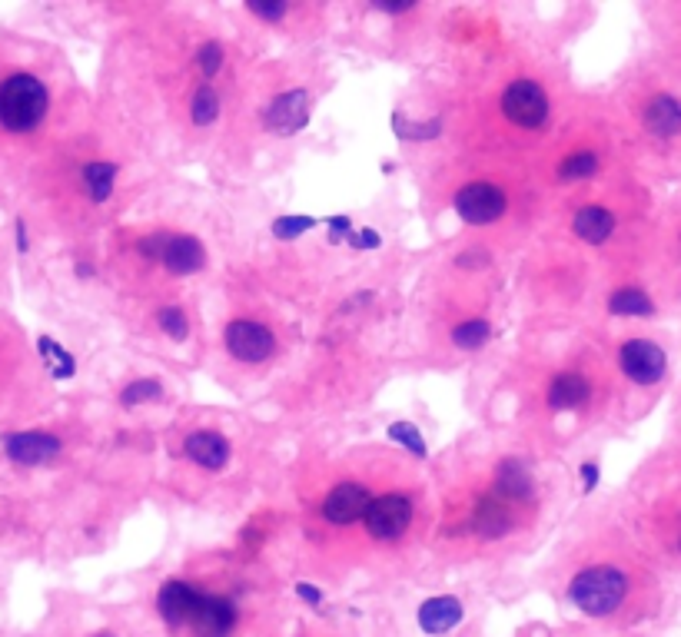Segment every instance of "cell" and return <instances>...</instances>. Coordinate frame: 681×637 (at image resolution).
<instances>
[{"instance_id": "cell-1", "label": "cell", "mask_w": 681, "mask_h": 637, "mask_svg": "<svg viewBox=\"0 0 681 637\" xmlns=\"http://www.w3.org/2000/svg\"><path fill=\"white\" fill-rule=\"evenodd\" d=\"M160 618L180 628V624H190V628L200 637H226L236 624V608L230 598H220V594H206L200 588H193L190 581H167L157 598Z\"/></svg>"}, {"instance_id": "cell-2", "label": "cell", "mask_w": 681, "mask_h": 637, "mask_svg": "<svg viewBox=\"0 0 681 637\" xmlns=\"http://www.w3.org/2000/svg\"><path fill=\"white\" fill-rule=\"evenodd\" d=\"M50 93L34 73H10L0 83V127L7 133H30L44 123Z\"/></svg>"}, {"instance_id": "cell-3", "label": "cell", "mask_w": 681, "mask_h": 637, "mask_svg": "<svg viewBox=\"0 0 681 637\" xmlns=\"http://www.w3.org/2000/svg\"><path fill=\"white\" fill-rule=\"evenodd\" d=\"M628 591V578L612 565H595L585 568L572 578L569 584V598L588 618H605L622 608Z\"/></svg>"}, {"instance_id": "cell-4", "label": "cell", "mask_w": 681, "mask_h": 637, "mask_svg": "<svg viewBox=\"0 0 681 637\" xmlns=\"http://www.w3.org/2000/svg\"><path fill=\"white\" fill-rule=\"evenodd\" d=\"M140 249H143V256L157 259V263H163L177 276L200 273L206 266L203 246L196 243L193 236H153V239H143Z\"/></svg>"}, {"instance_id": "cell-5", "label": "cell", "mask_w": 681, "mask_h": 637, "mask_svg": "<svg viewBox=\"0 0 681 637\" xmlns=\"http://www.w3.org/2000/svg\"><path fill=\"white\" fill-rule=\"evenodd\" d=\"M502 113L519 130H539L549 120V97L535 80H515L502 93Z\"/></svg>"}, {"instance_id": "cell-6", "label": "cell", "mask_w": 681, "mask_h": 637, "mask_svg": "<svg viewBox=\"0 0 681 637\" xmlns=\"http://www.w3.org/2000/svg\"><path fill=\"white\" fill-rule=\"evenodd\" d=\"M618 365L635 385H658L668 372V359L662 346H655L652 339H628L618 349Z\"/></svg>"}, {"instance_id": "cell-7", "label": "cell", "mask_w": 681, "mask_h": 637, "mask_svg": "<svg viewBox=\"0 0 681 637\" xmlns=\"http://www.w3.org/2000/svg\"><path fill=\"white\" fill-rule=\"evenodd\" d=\"M363 521H366V531L373 538L392 541V538H399L402 531L409 528V521H412V501L406 495H399V492L369 498Z\"/></svg>"}, {"instance_id": "cell-8", "label": "cell", "mask_w": 681, "mask_h": 637, "mask_svg": "<svg viewBox=\"0 0 681 637\" xmlns=\"http://www.w3.org/2000/svg\"><path fill=\"white\" fill-rule=\"evenodd\" d=\"M456 213L472 226H489L505 213V196L492 183H469L456 193Z\"/></svg>"}, {"instance_id": "cell-9", "label": "cell", "mask_w": 681, "mask_h": 637, "mask_svg": "<svg viewBox=\"0 0 681 637\" xmlns=\"http://www.w3.org/2000/svg\"><path fill=\"white\" fill-rule=\"evenodd\" d=\"M273 336L270 329L260 326V322H250V319H236L226 326V349H230L233 359L240 362H263L273 355Z\"/></svg>"}, {"instance_id": "cell-10", "label": "cell", "mask_w": 681, "mask_h": 637, "mask_svg": "<svg viewBox=\"0 0 681 637\" xmlns=\"http://www.w3.org/2000/svg\"><path fill=\"white\" fill-rule=\"evenodd\" d=\"M366 505H369L366 488L356 485V482H343V485H336L333 492L326 495L323 518L329 521V525L346 528V525H353V521H359L366 515Z\"/></svg>"}, {"instance_id": "cell-11", "label": "cell", "mask_w": 681, "mask_h": 637, "mask_svg": "<svg viewBox=\"0 0 681 637\" xmlns=\"http://www.w3.org/2000/svg\"><path fill=\"white\" fill-rule=\"evenodd\" d=\"M7 458H14L20 465H44L47 458H54L60 452V442L47 432H14L0 438Z\"/></svg>"}, {"instance_id": "cell-12", "label": "cell", "mask_w": 681, "mask_h": 637, "mask_svg": "<svg viewBox=\"0 0 681 637\" xmlns=\"http://www.w3.org/2000/svg\"><path fill=\"white\" fill-rule=\"evenodd\" d=\"M642 123H645V130L658 140L678 137L681 133V103L675 97H668V93H658V97H652L645 103Z\"/></svg>"}, {"instance_id": "cell-13", "label": "cell", "mask_w": 681, "mask_h": 637, "mask_svg": "<svg viewBox=\"0 0 681 637\" xmlns=\"http://www.w3.org/2000/svg\"><path fill=\"white\" fill-rule=\"evenodd\" d=\"M266 123H270L273 130H280V133L303 130L309 123V97L303 90H293V93H286V97L273 100L270 113H266Z\"/></svg>"}, {"instance_id": "cell-14", "label": "cell", "mask_w": 681, "mask_h": 637, "mask_svg": "<svg viewBox=\"0 0 681 637\" xmlns=\"http://www.w3.org/2000/svg\"><path fill=\"white\" fill-rule=\"evenodd\" d=\"M459 621H462V601L449 598V594H442V598H429L419 608V628L432 637L449 634Z\"/></svg>"}, {"instance_id": "cell-15", "label": "cell", "mask_w": 681, "mask_h": 637, "mask_svg": "<svg viewBox=\"0 0 681 637\" xmlns=\"http://www.w3.org/2000/svg\"><path fill=\"white\" fill-rule=\"evenodd\" d=\"M183 452L200 468H206V472H216V468L230 462V442L220 432H193L187 445H183Z\"/></svg>"}, {"instance_id": "cell-16", "label": "cell", "mask_w": 681, "mask_h": 637, "mask_svg": "<svg viewBox=\"0 0 681 637\" xmlns=\"http://www.w3.org/2000/svg\"><path fill=\"white\" fill-rule=\"evenodd\" d=\"M502 501H522L532 495V475L519 458H505V462L495 468V492Z\"/></svg>"}, {"instance_id": "cell-17", "label": "cell", "mask_w": 681, "mask_h": 637, "mask_svg": "<svg viewBox=\"0 0 681 637\" xmlns=\"http://www.w3.org/2000/svg\"><path fill=\"white\" fill-rule=\"evenodd\" d=\"M588 399V382L582 379L579 372H562L555 375L552 385H549V409L552 412H569V409H579Z\"/></svg>"}, {"instance_id": "cell-18", "label": "cell", "mask_w": 681, "mask_h": 637, "mask_svg": "<svg viewBox=\"0 0 681 637\" xmlns=\"http://www.w3.org/2000/svg\"><path fill=\"white\" fill-rule=\"evenodd\" d=\"M572 229H575V236L585 239V243H605L608 236H612V229H615V216L605 210V206H585V210L575 213L572 219Z\"/></svg>"}, {"instance_id": "cell-19", "label": "cell", "mask_w": 681, "mask_h": 637, "mask_svg": "<svg viewBox=\"0 0 681 637\" xmlns=\"http://www.w3.org/2000/svg\"><path fill=\"white\" fill-rule=\"evenodd\" d=\"M476 528L486 531V535H502L505 528L512 525V515H509V501H502L499 495H489L479 501L476 508Z\"/></svg>"}, {"instance_id": "cell-20", "label": "cell", "mask_w": 681, "mask_h": 637, "mask_svg": "<svg viewBox=\"0 0 681 637\" xmlns=\"http://www.w3.org/2000/svg\"><path fill=\"white\" fill-rule=\"evenodd\" d=\"M608 309L615 312V316H655V302L648 299L645 289H618L612 292V299H608Z\"/></svg>"}, {"instance_id": "cell-21", "label": "cell", "mask_w": 681, "mask_h": 637, "mask_svg": "<svg viewBox=\"0 0 681 637\" xmlns=\"http://www.w3.org/2000/svg\"><path fill=\"white\" fill-rule=\"evenodd\" d=\"M113 176H117V163H107V160H97L84 166V186L87 193L94 196L97 203H103L113 190Z\"/></svg>"}, {"instance_id": "cell-22", "label": "cell", "mask_w": 681, "mask_h": 637, "mask_svg": "<svg viewBox=\"0 0 681 637\" xmlns=\"http://www.w3.org/2000/svg\"><path fill=\"white\" fill-rule=\"evenodd\" d=\"M598 153L592 150H579V153H572V156H565L562 166H559V176L562 180H585V176H592L598 170Z\"/></svg>"}, {"instance_id": "cell-23", "label": "cell", "mask_w": 681, "mask_h": 637, "mask_svg": "<svg viewBox=\"0 0 681 637\" xmlns=\"http://www.w3.org/2000/svg\"><path fill=\"white\" fill-rule=\"evenodd\" d=\"M486 339H489L486 319H472V322H462V326L452 329V342H456L459 349H479V346H486Z\"/></svg>"}, {"instance_id": "cell-24", "label": "cell", "mask_w": 681, "mask_h": 637, "mask_svg": "<svg viewBox=\"0 0 681 637\" xmlns=\"http://www.w3.org/2000/svg\"><path fill=\"white\" fill-rule=\"evenodd\" d=\"M193 123L196 127H206V123H213L216 120V113H220V100H216V93L210 87H200L193 93Z\"/></svg>"}, {"instance_id": "cell-25", "label": "cell", "mask_w": 681, "mask_h": 637, "mask_svg": "<svg viewBox=\"0 0 681 637\" xmlns=\"http://www.w3.org/2000/svg\"><path fill=\"white\" fill-rule=\"evenodd\" d=\"M157 322H160V329L177 342L190 336V322H187V316H183V309H163Z\"/></svg>"}, {"instance_id": "cell-26", "label": "cell", "mask_w": 681, "mask_h": 637, "mask_svg": "<svg viewBox=\"0 0 681 637\" xmlns=\"http://www.w3.org/2000/svg\"><path fill=\"white\" fill-rule=\"evenodd\" d=\"M389 438H392V442H402L412 455H419V458L426 455V442H422V435H419L412 425H406V422L392 425V428H389Z\"/></svg>"}, {"instance_id": "cell-27", "label": "cell", "mask_w": 681, "mask_h": 637, "mask_svg": "<svg viewBox=\"0 0 681 637\" xmlns=\"http://www.w3.org/2000/svg\"><path fill=\"white\" fill-rule=\"evenodd\" d=\"M160 395V385L157 382H150V379H143V382H133L123 389V405H140V402H150V399H157Z\"/></svg>"}, {"instance_id": "cell-28", "label": "cell", "mask_w": 681, "mask_h": 637, "mask_svg": "<svg viewBox=\"0 0 681 637\" xmlns=\"http://www.w3.org/2000/svg\"><path fill=\"white\" fill-rule=\"evenodd\" d=\"M316 219L309 216H286V219H276L273 223V233L280 239H296L299 233H306V229H313Z\"/></svg>"}, {"instance_id": "cell-29", "label": "cell", "mask_w": 681, "mask_h": 637, "mask_svg": "<svg viewBox=\"0 0 681 637\" xmlns=\"http://www.w3.org/2000/svg\"><path fill=\"white\" fill-rule=\"evenodd\" d=\"M196 64H200L203 77L210 80L213 73L220 70V64H223V47H220V44H206V47H200V57H196Z\"/></svg>"}, {"instance_id": "cell-30", "label": "cell", "mask_w": 681, "mask_h": 637, "mask_svg": "<svg viewBox=\"0 0 681 637\" xmlns=\"http://www.w3.org/2000/svg\"><path fill=\"white\" fill-rule=\"evenodd\" d=\"M40 352L50 355V359L57 362V375H70V372H74V359H70V355L60 349L54 339H40Z\"/></svg>"}, {"instance_id": "cell-31", "label": "cell", "mask_w": 681, "mask_h": 637, "mask_svg": "<svg viewBox=\"0 0 681 637\" xmlns=\"http://www.w3.org/2000/svg\"><path fill=\"white\" fill-rule=\"evenodd\" d=\"M286 7L283 0L280 4H250V14H256V17H266V20H280V17H286Z\"/></svg>"}, {"instance_id": "cell-32", "label": "cell", "mask_w": 681, "mask_h": 637, "mask_svg": "<svg viewBox=\"0 0 681 637\" xmlns=\"http://www.w3.org/2000/svg\"><path fill=\"white\" fill-rule=\"evenodd\" d=\"M296 594H299V598H303L306 604H313V608H319V604H323V594H319V588H309L306 581H303V584H296Z\"/></svg>"}, {"instance_id": "cell-33", "label": "cell", "mask_w": 681, "mask_h": 637, "mask_svg": "<svg viewBox=\"0 0 681 637\" xmlns=\"http://www.w3.org/2000/svg\"><path fill=\"white\" fill-rule=\"evenodd\" d=\"M582 482H585L588 492H592V488L598 485V462H585L582 465Z\"/></svg>"}, {"instance_id": "cell-34", "label": "cell", "mask_w": 681, "mask_h": 637, "mask_svg": "<svg viewBox=\"0 0 681 637\" xmlns=\"http://www.w3.org/2000/svg\"><path fill=\"white\" fill-rule=\"evenodd\" d=\"M17 249H20V253H27V229H24L20 219H17Z\"/></svg>"}, {"instance_id": "cell-35", "label": "cell", "mask_w": 681, "mask_h": 637, "mask_svg": "<svg viewBox=\"0 0 681 637\" xmlns=\"http://www.w3.org/2000/svg\"><path fill=\"white\" fill-rule=\"evenodd\" d=\"M97 637H113V634H97Z\"/></svg>"}, {"instance_id": "cell-36", "label": "cell", "mask_w": 681, "mask_h": 637, "mask_svg": "<svg viewBox=\"0 0 681 637\" xmlns=\"http://www.w3.org/2000/svg\"><path fill=\"white\" fill-rule=\"evenodd\" d=\"M678 551H681V538H678Z\"/></svg>"}]
</instances>
